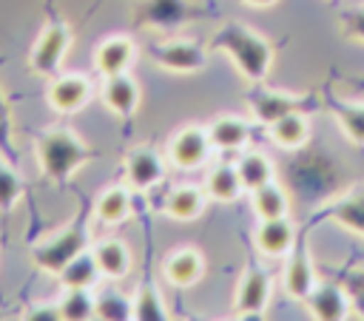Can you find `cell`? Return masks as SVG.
<instances>
[{
	"mask_svg": "<svg viewBox=\"0 0 364 321\" xmlns=\"http://www.w3.org/2000/svg\"><path fill=\"white\" fill-rule=\"evenodd\" d=\"M344 82H350V88H355L358 94H364V77H344Z\"/></svg>",
	"mask_w": 364,
	"mask_h": 321,
	"instance_id": "cell-38",
	"label": "cell"
},
{
	"mask_svg": "<svg viewBox=\"0 0 364 321\" xmlns=\"http://www.w3.org/2000/svg\"><path fill=\"white\" fill-rule=\"evenodd\" d=\"M63 321H88L97 318V295L88 287H65L57 301Z\"/></svg>",
	"mask_w": 364,
	"mask_h": 321,
	"instance_id": "cell-29",
	"label": "cell"
},
{
	"mask_svg": "<svg viewBox=\"0 0 364 321\" xmlns=\"http://www.w3.org/2000/svg\"><path fill=\"white\" fill-rule=\"evenodd\" d=\"M91 216H94V202H82V207L74 213L71 224L63 227L57 236L46 239V241H37L31 244L28 256L31 261L43 270V273H51L57 276L71 259H77L82 250H88V239H91Z\"/></svg>",
	"mask_w": 364,
	"mask_h": 321,
	"instance_id": "cell-3",
	"label": "cell"
},
{
	"mask_svg": "<svg viewBox=\"0 0 364 321\" xmlns=\"http://www.w3.org/2000/svg\"><path fill=\"white\" fill-rule=\"evenodd\" d=\"M134 321H168V307L151 278H145L134 295Z\"/></svg>",
	"mask_w": 364,
	"mask_h": 321,
	"instance_id": "cell-31",
	"label": "cell"
},
{
	"mask_svg": "<svg viewBox=\"0 0 364 321\" xmlns=\"http://www.w3.org/2000/svg\"><path fill=\"white\" fill-rule=\"evenodd\" d=\"M245 102H247L253 119L267 128L270 122H276V119H282L284 114H293V111L313 114L321 105V97L318 94H284V91L267 88L264 82H250V91L245 94Z\"/></svg>",
	"mask_w": 364,
	"mask_h": 321,
	"instance_id": "cell-4",
	"label": "cell"
},
{
	"mask_svg": "<svg viewBox=\"0 0 364 321\" xmlns=\"http://www.w3.org/2000/svg\"><path fill=\"white\" fill-rule=\"evenodd\" d=\"M299 239V227L287 219V216H279V219H259V227L253 233V241H256V250L267 259H284L293 244Z\"/></svg>",
	"mask_w": 364,
	"mask_h": 321,
	"instance_id": "cell-16",
	"label": "cell"
},
{
	"mask_svg": "<svg viewBox=\"0 0 364 321\" xmlns=\"http://www.w3.org/2000/svg\"><path fill=\"white\" fill-rule=\"evenodd\" d=\"M199 17H205V9L193 6L191 0H139L134 11V23L139 28H154V31H176Z\"/></svg>",
	"mask_w": 364,
	"mask_h": 321,
	"instance_id": "cell-7",
	"label": "cell"
},
{
	"mask_svg": "<svg viewBox=\"0 0 364 321\" xmlns=\"http://www.w3.org/2000/svg\"><path fill=\"white\" fill-rule=\"evenodd\" d=\"M94 259H97V267H100V276L108 278V281H119L131 273V250L119 241V239H102L91 247Z\"/></svg>",
	"mask_w": 364,
	"mask_h": 321,
	"instance_id": "cell-24",
	"label": "cell"
},
{
	"mask_svg": "<svg viewBox=\"0 0 364 321\" xmlns=\"http://www.w3.org/2000/svg\"><path fill=\"white\" fill-rule=\"evenodd\" d=\"M338 23H341V34H344L347 40L364 43V6L344 9V11L338 14Z\"/></svg>",
	"mask_w": 364,
	"mask_h": 321,
	"instance_id": "cell-35",
	"label": "cell"
},
{
	"mask_svg": "<svg viewBox=\"0 0 364 321\" xmlns=\"http://www.w3.org/2000/svg\"><path fill=\"white\" fill-rule=\"evenodd\" d=\"M3 60L6 57H0V68H3ZM0 153L11 165L20 168V153H17V145H14V119H11V111H9V102L3 97V91H0Z\"/></svg>",
	"mask_w": 364,
	"mask_h": 321,
	"instance_id": "cell-34",
	"label": "cell"
},
{
	"mask_svg": "<svg viewBox=\"0 0 364 321\" xmlns=\"http://www.w3.org/2000/svg\"><path fill=\"white\" fill-rule=\"evenodd\" d=\"M122 165H125L128 185H131L134 190H151V187L159 185L162 176H165V162H162V156L156 153V148H151V145L131 148Z\"/></svg>",
	"mask_w": 364,
	"mask_h": 321,
	"instance_id": "cell-17",
	"label": "cell"
},
{
	"mask_svg": "<svg viewBox=\"0 0 364 321\" xmlns=\"http://www.w3.org/2000/svg\"><path fill=\"white\" fill-rule=\"evenodd\" d=\"M316 270H313V259H310V247H307V227L299 230V239L293 244V250L284 256V290L304 301L310 295V290L316 287Z\"/></svg>",
	"mask_w": 364,
	"mask_h": 321,
	"instance_id": "cell-12",
	"label": "cell"
},
{
	"mask_svg": "<svg viewBox=\"0 0 364 321\" xmlns=\"http://www.w3.org/2000/svg\"><path fill=\"white\" fill-rule=\"evenodd\" d=\"M330 3H336V0H330Z\"/></svg>",
	"mask_w": 364,
	"mask_h": 321,
	"instance_id": "cell-40",
	"label": "cell"
},
{
	"mask_svg": "<svg viewBox=\"0 0 364 321\" xmlns=\"http://www.w3.org/2000/svg\"><path fill=\"white\" fill-rule=\"evenodd\" d=\"M344 287H347V295L353 301V312L364 318V270H350L344 276Z\"/></svg>",
	"mask_w": 364,
	"mask_h": 321,
	"instance_id": "cell-36",
	"label": "cell"
},
{
	"mask_svg": "<svg viewBox=\"0 0 364 321\" xmlns=\"http://www.w3.org/2000/svg\"><path fill=\"white\" fill-rule=\"evenodd\" d=\"M34 153H37V165H40V173L57 185V187H65L68 179L88 162H94L100 153L94 148H88L71 128H48V131H40L37 139H34Z\"/></svg>",
	"mask_w": 364,
	"mask_h": 321,
	"instance_id": "cell-1",
	"label": "cell"
},
{
	"mask_svg": "<svg viewBox=\"0 0 364 321\" xmlns=\"http://www.w3.org/2000/svg\"><path fill=\"white\" fill-rule=\"evenodd\" d=\"M97 318H102V321H128V318H134V298H125L119 293L105 290L102 295H97Z\"/></svg>",
	"mask_w": 364,
	"mask_h": 321,
	"instance_id": "cell-33",
	"label": "cell"
},
{
	"mask_svg": "<svg viewBox=\"0 0 364 321\" xmlns=\"http://www.w3.org/2000/svg\"><path fill=\"white\" fill-rule=\"evenodd\" d=\"M102 99H105V108L111 114H117L119 119H131L136 114V108H139L142 91H139L136 80L125 71V74L105 77V82H102Z\"/></svg>",
	"mask_w": 364,
	"mask_h": 321,
	"instance_id": "cell-20",
	"label": "cell"
},
{
	"mask_svg": "<svg viewBox=\"0 0 364 321\" xmlns=\"http://www.w3.org/2000/svg\"><path fill=\"white\" fill-rule=\"evenodd\" d=\"M46 99L51 105V111L57 114H77L88 105L91 99V80L85 74H60V77H51L48 82V91H46Z\"/></svg>",
	"mask_w": 364,
	"mask_h": 321,
	"instance_id": "cell-14",
	"label": "cell"
},
{
	"mask_svg": "<svg viewBox=\"0 0 364 321\" xmlns=\"http://www.w3.org/2000/svg\"><path fill=\"white\" fill-rule=\"evenodd\" d=\"M242 190H245V187H242V179H239V170H236L233 162H222V165H213V168H210V173H208V179H205V193H208V199L228 205V202H236Z\"/></svg>",
	"mask_w": 364,
	"mask_h": 321,
	"instance_id": "cell-26",
	"label": "cell"
},
{
	"mask_svg": "<svg viewBox=\"0 0 364 321\" xmlns=\"http://www.w3.org/2000/svg\"><path fill=\"white\" fill-rule=\"evenodd\" d=\"M213 51H222L230 57V62L236 65V71L247 80V82H264L273 65V45L267 43V37L256 34L253 28L242 26V23H225L216 28L213 40H210Z\"/></svg>",
	"mask_w": 364,
	"mask_h": 321,
	"instance_id": "cell-2",
	"label": "cell"
},
{
	"mask_svg": "<svg viewBox=\"0 0 364 321\" xmlns=\"http://www.w3.org/2000/svg\"><path fill=\"white\" fill-rule=\"evenodd\" d=\"M68 45H71V28L65 26L63 17L51 14L28 51V68L37 77H57V71L68 54Z\"/></svg>",
	"mask_w": 364,
	"mask_h": 321,
	"instance_id": "cell-6",
	"label": "cell"
},
{
	"mask_svg": "<svg viewBox=\"0 0 364 321\" xmlns=\"http://www.w3.org/2000/svg\"><path fill=\"white\" fill-rule=\"evenodd\" d=\"M131 213H134V205H131V190L125 185H111V187L100 190L94 199V219L100 224L117 227V224L128 222Z\"/></svg>",
	"mask_w": 364,
	"mask_h": 321,
	"instance_id": "cell-22",
	"label": "cell"
},
{
	"mask_svg": "<svg viewBox=\"0 0 364 321\" xmlns=\"http://www.w3.org/2000/svg\"><path fill=\"white\" fill-rule=\"evenodd\" d=\"M318 222H333V224L364 239V185H353L341 196L316 207L310 224H318Z\"/></svg>",
	"mask_w": 364,
	"mask_h": 321,
	"instance_id": "cell-10",
	"label": "cell"
},
{
	"mask_svg": "<svg viewBox=\"0 0 364 321\" xmlns=\"http://www.w3.org/2000/svg\"><path fill=\"white\" fill-rule=\"evenodd\" d=\"M134 60H136V45L125 34H111L108 40H102L94 48V68L100 77L125 74V71H131Z\"/></svg>",
	"mask_w": 364,
	"mask_h": 321,
	"instance_id": "cell-18",
	"label": "cell"
},
{
	"mask_svg": "<svg viewBox=\"0 0 364 321\" xmlns=\"http://www.w3.org/2000/svg\"><path fill=\"white\" fill-rule=\"evenodd\" d=\"M290 168H287V179L293 185L296 193H301L304 199H327L330 190L336 187V176H333V162L316 151H310L307 145L299 151H290Z\"/></svg>",
	"mask_w": 364,
	"mask_h": 321,
	"instance_id": "cell-5",
	"label": "cell"
},
{
	"mask_svg": "<svg viewBox=\"0 0 364 321\" xmlns=\"http://www.w3.org/2000/svg\"><path fill=\"white\" fill-rule=\"evenodd\" d=\"M250 205H253L256 219H279V216H287V210H290L287 190L276 179L250 190Z\"/></svg>",
	"mask_w": 364,
	"mask_h": 321,
	"instance_id": "cell-27",
	"label": "cell"
},
{
	"mask_svg": "<svg viewBox=\"0 0 364 321\" xmlns=\"http://www.w3.org/2000/svg\"><path fill=\"white\" fill-rule=\"evenodd\" d=\"M270 290H273L270 273L262 264L250 261L245 276H242V281H239V287H236V295H233L236 318H259L264 312L267 301H270Z\"/></svg>",
	"mask_w": 364,
	"mask_h": 321,
	"instance_id": "cell-11",
	"label": "cell"
},
{
	"mask_svg": "<svg viewBox=\"0 0 364 321\" xmlns=\"http://www.w3.org/2000/svg\"><path fill=\"white\" fill-rule=\"evenodd\" d=\"M267 136L282 151H299V148H304L310 142V116L304 111L284 114L282 119L267 125Z\"/></svg>",
	"mask_w": 364,
	"mask_h": 321,
	"instance_id": "cell-23",
	"label": "cell"
},
{
	"mask_svg": "<svg viewBox=\"0 0 364 321\" xmlns=\"http://www.w3.org/2000/svg\"><path fill=\"white\" fill-rule=\"evenodd\" d=\"M205 273V259L196 247H179V250H171L165 259H162V276L171 287H193Z\"/></svg>",
	"mask_w": 364,
	"mask_h": 321,
	"instance_id": "cell-19",
	"label": "cell"
},
{
	"mask_svg": "<svg viewBox=\"0 0 364 321\" xmlns=\"http://www.w3.org/2000/svg\"><path fill=\"white\" fill-rule=\"evenodd\" d=\"M242 3H247V6H256V9H267V6H273L276 0H242Z\"/></svg>",
	"mask_w": 364,
	"mask_h": 321,
	"instance_id": "cell-39",
	"label": "cell"
},
{
	"mask_svg": "<svg viewBox=\"0 0 364 321\" xmlns=\"http://www.w3.org/2000/svg\"><path fill=\"white\" fill-rule=\"evenodd\" d=\"M23 196V179H20V168L11 165L3 153H0V213H11L17 207Z\"/></svg>",
	"mask_w": 364,
	"mask_h": 321,
	"instance_id": "cell-32",
	"label": "cell"
},
{
	"mask_svg": "<svg viewBox=\"0 0 364 321\" xmlns=\"http://www.w3.org/2000/svg\"><path fill=\"white\" fill-rule=\"evenodd\" d=\"M208 134H210V142H213V151L219 153H239L247 142H250V122L242 119V116H233V114H222L216 116L210 125H208Z\"/></svg>",
	"mask_w": 364,
	"mask_h": 321,
	"instance_id": "cell-21",
	"label": "cell"
},
{
	"mask_svg": "<svg viewBox=\"0 0 364 321\" xmlns=\"http://www.w3.org/2000/svg\"><path fill=\"white\" fill-rule=\"evenodd\" d=\"M304 304L316 321H344L353 312V301L347 295L344 281H316Z\"/></svg>",
	"mask_w": 364,
	"mask_h": 321,
	"instance_id": "cell-13",
	"label": "cell"
},
{
	"mask_svg": "<svg viewBox=\"0 0 364 321\" xmlns=\"http://www.w3.org/2000/svg\"><path fill=\"white\" fill-rule=\"evenodd\" d=\"M23 318L26 321H60V307L57 304H28Z\"/></svg>",
	"mask_w": 364,
	"mask_h": 321,
	"instance_id": "cell-37",
	"label": "cell"
},
{
	"mask_svg": "<svg viewBox=\"0 0 364 321\" xmlns=\"http://www.w3.org/2000/svg\"><path fill=\"white\" fill-rule=\"evenodd\" d=\"M205 205H208V193L205 187H196V185H179L168 193L165 199V213L176 222H193L205 213Z\"/></svg>",
	"mask_w": 364,
	"mask_h": 321,
	"instance_id": "cell-25",
	"label": "cell"
},
{
	"mask_svg": "<svg viewBox=\"0 0 364 321\" xmlns=\"http://www.w3.org/2000/svg\"><path fill=\"white\" fill-rule=\"evenodd\" d=\"M236 170H239L242 187H245L247 193L276 179V173H273V162H270L264 153H259V151H247V153H242V156L236 159Z\"/></svg>",
	"mask_w": 364,
	"mask_h": 321,
	"instance_id": "cell-28",
	"label": "cell"
},
{
	"mask_svg": "<svg viewBox=\"0 0 364 321\" xmlns=\"http://www.w3.org/2000/svg\"><path fill=\"white\" fill-rule=\"evenodd\" d=\"M213 153L208 125H185L168 139V162L176 170H196Z\"/></svg>",
	"mask_w": 364,
	"mask_h": 321,
	"instance_id": "cell-9",
	"label": "cell"
},
{
	"mask_svg": "<svg viewBox=\"0 0 364 321\" xmlns=\"http://www.w3.org/2000/svg\"><path fill=\"white\" fill-rule=\"evenodd\" d=\"M148 54L159 68L173 71V74H193V71H202L208 65V54H205L202 43L185 40V37H173V40L168 37V40L151 43Z\"/></svg>",
	"mask_w": 364,
	"mask_h": 321,
	"instance_id": "cell-8",
	"label": "cell"
},
{
	"mask_svg": "<svg viewBox=\"0 0 364 321\" xmlns=\"http://www.w3.org/2000/svg\"><path fill=\"white\" fill-rule=\"evenodd\" d=\"M321 105H327V111L336 116L344 139L355 148H364V102L338 97L333 91V85L327 82L324 91H321Z\"/></svg>",
	"mask_w": 364,
	"mask_h": 321,
	"instance_id": "cell-15",
	"label": "cell"
},
{
	"mask_svg": "<svg viewBox=\"0 0 364 321\" xmlns=\"http://www.w3.org/2000/svg\"><path fill=\"white\" fill-rule=\"evenodd\" d=\"M57 278H60L63 290H65V287H88V290H91L102 276H100V267H97L94 253H91V250H82L77 259H71V261L57 273Z\"/></svg>",
	"mask_w": 364,
	"mask_h": 321,
	"instance_id": "cell-30",
	"label": "cell"
}]
</instances>
